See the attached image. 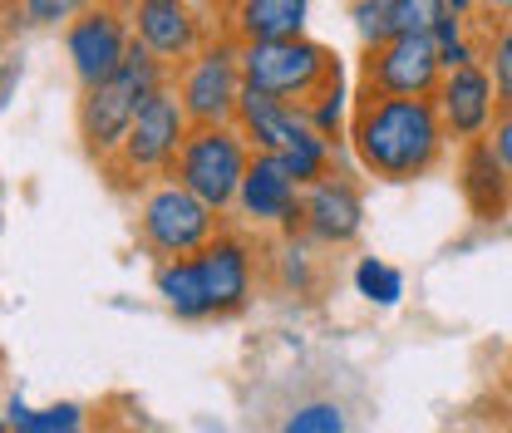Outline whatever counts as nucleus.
Listing matches in <instances>:
<instances>
[{"label": "nucleus", "mask_w": 512, "mask_h": 433, "mask_svg": "<svg viewBox=\"0 0 512 433\" xmlns=\"http://www.w3.org/2000/svg\"><path fill=\"white\" fill-rule=\"evenodd\" d=\"M350 153L380 183H419L448 158L444 119L434 99H394V94H355L350 104Z\"/></svg>", "instance_id": "1"}, {"label": "nucleus", "mask_w": 512, "mask_h": 433, "mask_svg": "<svg viewBox=\"0 0 512 433\" xmlns=\"http://www.w3.org/2000/svg\"><path fill=\"white\" fill-rule=\"evenodd\" d=\"M173 79V69L148 55L138 40L128 50V60L104 79V84H89L79 89V104H74V128H79V148L89 153V163H109L119 153V143L128 138V128L138 119V109L148 104V94H158L163 84Z\"/></svg>", "instance_id": "2"}, {"label": "nucleus", "mask_w": 512, "mask_h": 433, "mask_svg": "<svg viewBox=\"0 0 512 433\" xmlns=\"http://www.w3.org/2000/svg\"><path fill=\"white\" fill-rule=\"evenodd\" d=\"M188 128H192L188 109H183V99H178V89H173V79H168L158 94H148V104L138 109V119L128 128V138L119 143V153H114L99 173L109 178L114 192L138 197L143 187H153L158 178L173 173Z\"/></svg>", "instance_id": "3"}, {"label": "nucleus", "mask_w": 512, "mask_h": 433, "mask_svg": "<svg viewBox=\"0 0 512 433\" xmlns=\"http://www.w3.org/2000/svg\"><path fill=\"white\" fill-rule=\"evenodd\" d=\"M227 227V217L202 202L192 187H183L178 178H158L153 187L138 192V247L148 251L153 261H173V256H197L217 232Z\"/></svg>", "instance_id": "4"}, {"label": "nucleus", "mask_w": 512, "mask_h": 433, "mask_svg": "<svg viewBox=\"0 0 512 433\" xmlns=\"http://www.w3.org/2000/svg\"><path fill=\"white\" fill-rule=\"evenodd\" d=\"M247 168H252V143L242 138V128L237 124H192L168 178H178L183 187H192L202 202H212V207L227 217V212L237 207V192H242Z\"/></svg>", "instance_id": "5"}, {"label": "nucleus", "mask_w": 512, "mask_h": 433, "mask_svg": "<svg viewBox=\"0 0 512 433\" xmlns=\"http://www.w3.org/2000/svg\"><path fill=\"white\" fill-rule=\"evenodd\" d=\"M242 79H247V89L306 104L325 84L340 79V60H335L330 45H320L311 35L261 40V45H242Z\"/></svg>", "instance_id": "6"}, {"label": "nucleus", "mask_w": 512, "mask_h": 433, "mask_svg": "<svg viewBox=\"0 0 512 433\" xmlns=\"http://www.w3.org/2000/svg\"><path fill=\"white\" fill-rule=\"evenodd\" d=\"M173 89H178L192 124H237V104L247 94L242 45L217 30L188 64L173 69Z\"/></svg>", "instance_id": "7"}, {"label": "nucleus", "mask_w": 512, "mask_h": 433, "mask_svg": "<svg viewBox=\"0 0 512 433\" xmlns=\"http://www.w3.org/2000/svg\"><path fill=\"white\" fill-rule=\"evenodd\" d=\"M128 50H133V25H128L124 0H94L64 25V55H69L79 89L104 84L128 60Z\"/></svg>", "instance_id": "8"}, {"label": "nucleus", "mask_w": 512, "mask_h": 433, "mask_svg": "<svg viewBox=\"0 0 512 433\" xmlns=\"http://www.w3.org/2000/svg\"><path fill=\"white\" fill-rule=\"evenodd\" d=\"M444 79V55L429 35H394L370 45L360 60V89L365 94H394V99H434Z\"/></svg>", "instance_id": "9"}, {"label": "nucleus", "mask_w": 512, "mask_h": 433, "mask_svg": "<svg viewBox=\"0 0 512 433\" xmlns=\"http://www.w3.org/2000/svg\"><path fill=\"white\" fill-rule=\"evenodd\" d=\"M128 5V25H133V40L158 55L168 69L188 64L212 35L217 25L192 5V0H124Z\"/></svg>", "instance_id": "10"}, {"label": "nucleus", "mask_w": 512, "mask_h": 433, "mask_svg": "<svg viewBox=\"0 0 512 433\" xmlns=\"http://www.w3.org/2000/svg\"><path fill=\"white\" fill-rule=\"evenodd\" d=\"M301 192L306 187L286 173V163L276 153H252V168L237 192V217L252 232H276V237H296L301 232Z\"/></svg>", "instance_id": "11"}, {"label": "nucleus", "mask_w": 512, "mask_h": 433, "mask_svg": "<svg viewBox=\"0 0 512 433\" xmlns=\"http://www.w3.org/2000/svg\"><path fill=\"white\" fill-rule=\"evenodd\" d=\"M434 109L444 119L448 143H473V138H488L493 133V119L503 114L498 109V94H493V74L488 64H458V69H444L439 89H434Z\"/></svg>", "instance_id": "12"}, {"label": "nucleus", "mask_w": 512, "mask_h": 433, "mask_svg": "<svg viewBox=\"0 0 512 433\" xmlns=\"http://www.w3.org/2000/svg\"><path fill=\"white\" fill-rule=\"evenodd\" d=\"M197 271H202V286H207L212 320H227V315H237V310L252 306V296H256V247H252V237L222 227L207 247L197 251Z\"/></svg>", "instance_id": "13"}, {"label": "nucleus", "mask_w": 512, "mask_h": 433, "mask_svg": "<svg viewBox=\"0 0 512 433\" xmlns=\"http://www.w3.org/2000/svg\"><path fill=\"white\" fill-rule=\"evenodd\" d=\"M365 232V197L345 173H330L301 192V237L316 247H350Z\"/></svg>", "instance_id": "14"}, {"label": "nucleus", "mask_w": 512, "mask_h": 433, "mask_svg": "<svg viewBox=\"0 0 512 433\" xmlns=\"http://www.w3.org/2000/svg\"><path fill=\"white\" fill-rule=\"evenodd\" d=\"M458 192L473 222H508L512 217V178L488 138L458 143Z\"/></svg>", "instance_id": "15"}, {"label": "nucleus", "mask_w": 512, "mask_h": 433, "mask_svg": "<svg viewBox=\"0 0 512 433\" xmlns=\"http://www.w3.org/2000/svg\"><path fill=\"white\" fill-rule=\"evenodd\" d=\"M237 128H242V138L252 143V153H276V158L291 153L296 143H306V138L316 133L301 104L276 99V94H261V89H247V94H242Z\"/></svg>", "instance_id": "16"}, {"label": "nucleus", "mask_w": 512, "mask_h": 433, "mask_svg": "<svg viewBox=\"0 0 512 433\" xmlns=\"http://www.w3.org/2000/svg\"><path fill=\"white\" fill-rule=\"evenodd\" d=\"M306 15L311 0H217V30L232 35L237 45L306 35Z\"/></svg>", "instance_id": "17"}, {"label": "nucleus", "mask_w": 512, "mask_h": 433, "mask_svg": "<svg viewBox=\"0 0 512 433\" xmlns=\"http://www.w3.org/2000/svg\"><path fill=\"white\" fill-rule=\"evenodd\" d=\"M153 286H158L163 306L173 310L178 320H212L207 286H202V271H197V256H173V261H158Z\"/></svg>", "instance_id": "18"}, {"label": "nucleus", "mask_w": 512, "mask_h": 433, "mask_svg": "<svg viewBox=\"0 0 512 433\" xmlns=\"http://www.w3.org/2000/svg\"><path fill=\"white\" fill-rule=\"evenodd\" d=\"M478 45H483V64L493 74V94H498V109H512V25L503 15H468Z\"/></svg>", "instance_id": "19"}, {"label": "nucleus", "mask_w": 512, "mask_h": 433, "mask_svg": "<svg viewBox=\"0 0 512 433\" xmlns=\"http://www.w3.org/2000/svg\"><path fill=\"white\" fill-rule=\"evenodd\" d=\"M5 419H10L15 433H89V409L74 404V399L35 409V404H25V399L15 394V399L5 404Z\"/></svg>", "instance_id": "20"}, {"label": "nucleus", "mask_w": 512, "mask_h": 433, "mask_svg": "<svg viewBox=\"0 0 512 433\" xmlns=\"http://www.w3.org/2000/svg\"><path fill=\"white\" fill-rule=\"evenodd\" d=\"M94 0H5V15L25 30H64L79 10H89Z\"/></svg>", "instance_id": "21"}, {"label": "nucleus", "mask_w": 512, "mask_h": 433, "mask_svg": "<svg viewBox=\"0 0 512 433\" xmlns=\"http://www.w3.org/2000/svg\"><path fill=\"white\" fill-rule=\"evenodd\" d=\"M355 291L370 301V306H399V296H404V271L399 266H389L380 256H360V266H355Z\"/></svg>", "instance_id": "22"}, {"label": "nucleus", "mask_w": 512, "mask_h": 433, "mask_svg": "<svg viewBox=\"0 0 512 433\" xmlns=\"http://www.w3.org/2000/svg\"><path fill=\"white\" fill-rule=\"evenodd\" d=\"M281 163H286V173H291L296 183L311 187V183H320V178L335 173V143L320 138V133H311L306 143H296L291 153H281Z\"/></svg>", "instance_id": "23"}, {"label": "nucleus", "mask_w": 512, "mask_h": 433, "mask_svg": "<svg viewBox=\"0 0 512 433\" xmlns=\"http://www.w3.org/2000/svg\"><path fill=\"white\" fill-rule=\"evenodd\" d=\"M276 433H350V419H345V409L335 399H306V404H296L281 419Z\"/></svg>", "instance_id": "24"}, {"label": "nucleus", "mask_w": 512, "mask_h": 433, "mask_svg": "<svg viewBox=\"0 0 512 433\" xmlns=\"http://www.w3.org/2000/svg\"><path fill=\"white\" fill-rule=\"evenodd\" d=\"M301 109H306V119H311V128H316L320 138L340 143V128H350L345 124V74H340L335 84H325L316 99H306Z\"/></svg>", "instance_id": "25"}, {"label": "nucleus", "mask_w": 512, "mask_h": 433, "mask_svg": "<svg viewBox=\"0 0 512 433\" xmlns=\"http://www.w3.org/2000/svg\"><path fill=\"white\" fill-rule=\"evenodd\" d=\"M350 25H355V35H360L365 50L394 40L399 35L394 30V0H350Z\"/></svg>", "instance_id": "26"}, {"label": "nucleus", "mask_w": 512, "mask_h": 433, "mask_svg": "<svg viewBox=\"0 0 512 433\" xmlns=\"http://www.w3.org/2000/svg\"><path fill=\"white\" fill-rule=\"evenodd\" d=\"M448 0H394V30L399 35H429L434 40V30H439V20H444Z\"/></svg>", "instance_id": "27"}, {"label": "nucleus", "mask_w": 512, "mask_h": 433, "mask_svg": "<svg viewBox=\"0 0 512 433\" xmlns=\"http://www.w3.org/2000/svg\"><path fill=\"white\" fill-rule=\"evenodd\" d=\"M488 143H493V153L503 158V168H508V178H512V109H503V114L493 119V133H488Z\"/></svg>", "instance_id": "28"}, {"label": "nucleus", "mask_w": 512, "mask_h": 433, "mask_svg": "<svg viewBox=\"0 0 512 433\" xmlns=\"http://www.w3.org/2000/svg\"><path fill=\"white\" fill-rule=\"evenodd\" d=\"M15 74H20V64L0 55V109H5V99H10V89H15Z\"/></svg>", "instance_id": "29"}, {"label": "nucleus", "mask_w": 512, "mask_h": 433, "mask_svg": "<svg viewBox=\"0 0 512 433\" xmlns=\"http://www.w3.org/2000/svg\"><path fill=\"white\" fill-rule=\"evenodd\" d=\"M478 10H483V15H503V10H508V0H478Z\"/></svg>", "instance_id": "30"}, {"label": "nucleus", "mask_w": 512, "mask_h": 433, "mask_svg": "<svg viewBox=\"0 0 512 433\" xmlns=\"http://www.w3.org/2000/svg\"><path fill=\"white\" fill-rule=\"evenodd\" d=\"M448 5H453L458 15H478V0H448Z\"/></svg>", "instance_id": "31"}, {"label": "nucleus", "mask_w": 512, "mask_h": 433, "mask_svg": "<svg viewBox=\"0 0 512 433\" xmlns=\"http://www.w3.org/2000/svg\"><path fill=\"white\" fill-rule=\"evenodd\" d=\"M89 433H133L128 424H99V429H89Z\"/></svg>", "instance_id": "32"}, {"label": "nucleus", "mask_w": 512, "mask_h": 433, "mask_svg": "<svg viewBox=\"0 0 512 433\" xmlns=\"http://www.w3.org/2000/svg\"><path fill=\"white\" fill-rule=\"evenodd\" d=\"M503 389L512 394V350H508V360H503Z\"/></svg>", "instance_id": "33"}, {"label": "nucleus", "mask_w": 512, "mask_h": 433, "mask_svg": "<svg viewBox=\"0 0 512 433\" xmlns=\"http://www.w3.org/2000/svg\"><path fill=\"white\" fill-rule=\"evenodd\" d=\"M0 433H15V429H10V419H5V414H0Z\"/></svg>", "instance_id": "34"}, {"label": "nucleus", "mask_w": 512, "mask_h": 433, "mask_svg": "<svg viewBox=\"0 0 512 433\" xmlns=\"http://www.w3.org/2000/svg\"><path fill=\"white\" fill-rule=\"evenodd\" d=\"M503 20H508V25H512V0H508V10H503Z\"/></svg>", "instance_id": "35"}]
</instances>
